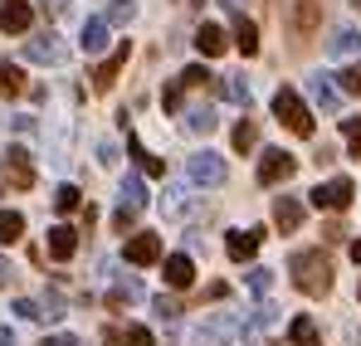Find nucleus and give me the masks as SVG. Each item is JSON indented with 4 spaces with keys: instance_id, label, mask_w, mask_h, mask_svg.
<instances>
[{
    "instance_id": "obj_24",
    "label": "nucleus",
    "mask_w": 361,
    "mask_h": 346,
    "mask_svg": "<svg viewBox=\"0 0 361 346\" xmlns=\"http://www.w3.org/2000/svg\"><path fill=\"white\" fill-rule=\"evenodd\" d=\"M20 93H25V73H20V63L0 58V98H20Z\"/></svg>"
},
{
    "instance_id": "obj_13",
    "label": "nucleus",
    "mask_w": 361,
    "mask_h": 346,
    "mask_svg": "<svg viewBox=\"0 0 361 346\" xmlns=\"http://www.w3.org/2000/svg\"><path fill=\"white\" fill-rule=\"evenodd\" d=\"M259 239H264V230H230V239H225V254L230 259H254L259 254Z\"/></svg>"
},
{
    "instance_id": "obj_45",
    "label": "nucleus",
    "mask_w": 361,
    "mask_h": 346,
    "mask_svg": "<svg viewBox=\"0 0 361 346\" xmlns=\"http://www.w3.org/2000/svg\"><path fill=\"white\" fill-rule=\"evenodd\" d=\"M10 283H15V268H10V264L0 259V288H10Z\"/></svg>"
},
{
    "instance_id": "obj_35",
    "label": "nucleus",
    "mask_w": 361,
    "mask_h": 346,
    "mask_svg": "<svg viewBox=\"0 0 361 346\" xmlns=\"http://www.w3.org/2000/svg\"><path fill=\"white\" fill-rule=\"evenodd\" d=\"M254 142H259V127L254 122H240L235 127V152H254Z\"/></svg>"
},
{
    "instance_id": "obj_12",
    "label": "nucleus",
    "mask_w": 361,
    "mask_h": 346,
    "mask_svg": "<svg viewBox=\"0 0 361 346\" xmlns=\"http://www.w3.org/2000/svg\"><path fill=\"white\" fill-rule=\"evenodd\" d=\"M235 337V317H225V312H215L205 327H200V337H195V346H225Z\"/></svg>"
},
{
    "instance_id": "obj_36",
    "label": "nucleus",
    "mask_w": 361,
    "mask_h": 346,
    "mask_svg": "<svg viewBox=\"0 0 361 346\" xmlns=\"http://www.w3.org/2000/svg\"><path fill=\"white\" fill-rule=\"evenodd\" d=\"M342 132H347V147H352V156L361 161V117H342Z\"/></svg>"
},
{
    "instance_id": "obj_49",
    "label": "nucleus",
    "mask_w": 361,
    "mask_h": 346,
    "mask_svg": "<svg viewBox=\"0 0 361 346\" xmlns=\"http://www.w3.org/2000/svg\"><path fill=\"white\" fill-rule=\"evenodd\" d=\"M352 259H357V264H361V239H357V244H352Z\"/></svg>"
},
{
    "instance_id": "obj_7",
    "label": "nucleus",
    "mask_w": 361,
    "mask_h": 346,
    "mask_svg": "<svg viewBox=\"0 0 361 346\" xmlns=\"http://www.w3.org/2000/svg\"><path fill=\"white\" fill-rule=\"evenodd\" d=\"M293 171H298V156H288V152H264V161H259V185H279V180H288Z\"/></svg>"
},
{
    "instance_id": "obj_11",
    "label": "nucleus",
    "mask_w": 361,
    "mask_h": 346,
    "mask_svg": "<svg viewBox=\"0 0 361 346\" xmlns=\"http://www.w3.org/2000/svg\"><path fill=\"white\" fill-rule=\"evenodd\" d=\"M307 98H312L322 113H337V108H342V93H337V83H332L327 73H312V78H307Z\"/></svg>"
},
{
    "instance_id": "obj_32",
    "label": "nucleus",
    "mask_w": 361,
    "mask_h": 346,
    "mask_svg": "<svg viewBox=\"0 0 361 346\" xmlns=\"http://www.w3.org/2000/svg\"><path fill=\"white\" fill-rule=\"evenodd\" d=\"M103 20H108V25H132V20H137V0H113Z\"/></svg>"
},
{
    "instance_id": "obj_42",
    "label": "nucleus",
    "mask_w": 361,
    "mask_h": 346,
    "mask_svg": "<svg viewBox=\"0 0 361 346\" xmlns=\"http://www.w3.org/2000/svg\"><path fill=\"white\" fill-rule=\"evenodd\" d=\"M180 93H185V83H180V78H171V83H166V93H161L166 113H180Z\"/></svg>"
},
{
    "instance_id": "obj_3",
    "label": "nucleus",
    "mask_w": 361,
    "mask_h": 346,
    "mask_svg": "<svg viewBox=\"0 0 361 346\" xmlns=\"http://www.w3.org/2000/svg\"><path fill=\"white\" fill-rule=\"evenodd\" d=\"M25 58H30V63H63V58H68V44H63L54 30H44V35L25 39Z\"/></svg>"
},
{
    "instance_id": "obj_22",
    "label": "nucleus",
    "mask_w": 361,
    "mask_h": 346,
    "mask_svg": "<svg viewBox=\"0 0 361 346\" xmlns=\"http://www.w3.org/2000/svg\"><path fill=\"white\" fill-rule=\"evenodd\" d=\"M118 195H122V210H142L147 205V180L142 175H122Z\"/></svg>"
},
{
    "instance_id": "obj_4",
    "label": "nucleus",
    "mask_w": 361,
    "mask_h": 346,
    "mask_svg": "<svg viewBox=\"0 0 361 346\" xmlns=\"http://www.w3.org/2000/svg\"><path fill=\"white\" fill-rule=\"evenodd\" d=\"M352 195H357V185H352L347 175H332L327 185H317V190H312V205H317V210H347V205H352Z\"/></svg>"
},
{
    "instance_id": "obj_33",
    "label": "nucleus",
    "mask_w": 361,
    "mask_h": 346,
    "mask_svg": "<svg viewBox=\"0 0 361 346\" xmlns=\"http://www.w3.org/2000/svg\"><path fill=\"white\" fill-rule=\"evenodd\" d=\"M337 93H352V98H361V63H347V68L337 73Z\"/></svg>"
},
{
    "instance_id": "obj_47",
    "label": "nucleus",
    "mask_w": 361,
    "mask_h": 346,
    "mask_svg": "<svg viewBox=\"0 0 361 346\" xmlns=\"http://www.w3.org/2000/svg\"><path fill=\"white\" fill-rule=\"evenodd\" d=\"M44 346H78L73 337H54V342H44Z\"/></svg>"
},
{
    "instance_id": "obj_16",
    "label": "nucleus",
    "mask_w": 361,
    "mask_h": 346,
    "mask_svg": "<svg viewBox=\"0 0 361 346\" xmlns=\"http://www.w3.org/2000/svg\"><path fill=\"white\" fill-rule=\"evenodd\" d=\"M166 283H171V288H190V283H195L190 254H166Z\"/></svg>"
},
{
    "instance_id": "obj_41",
    "label": "nucleus",
    "mask_w": 361,
    "mask_h": 346,
    "mask_svg": "<svg viewBox=\"0 0 361 346\" xmlns=\"http://www.w3.org/2000/svg\"><path fill=\"white\" fill-rule=\"evenodd\" d=\"M15 317H25V322H44V312H39L35 297H20V302H15Z\"/></svg>"
},
{
    "instance_id": "obj_38",
    "label": "nucleus",
    "mask_w": 361,
    "mask_h": 346,
    "mask_svg": "<svg viewBox=\"0 0 361 346\" xmlns=\"http://www.w3.org/2000/svg\"><path fill=\"white\" fill-rule=\"evenodd\" d=\"M54 210H63V215L78 210V185H59V190H54Z\"/></svg>"
},
{
    "instance_id": "obj_43",
    "label": "nucleus",
    "mask_w": 361,
    "mask_h": 346,
    "mask_svg": "<svg viewBox=\"0 0 361 346\" xmlns=\"http://www.w3.org/2000/svg\"><path fill=\"white\" fill-rule=\"evenodd\" d=\"M180 83H185V88H205V83H210V73H205L200 63H190V68L180 73Z\"/></svg>"
},
{
    "instance_id": "obj_29",
    "label": "nucleus",
    "mask_w": 361,
    "mask_h": 346,
    "mask_svg": "<svg viewBox=\"0 0 361 346\" xmlns=\"http://www.w3.org/2000/svg\"><path fill=\"white\" fill-rule=\"evenodd\" d=\"M25 234V215L20 210H0V244H15Z\"/></svg>"
},
{
    "instance_id": "obj_39",
    "label": "nucleus",
    "mask_w": 361,
    "mask_h": 346,
    "mask_svg": "<svg viewBox=\"0 0 361 346\" xmlns=\"http://www.w3.org/2000/svg\"><path fill=\"white\" fill-rule=\"evenodd\" d=\"M293 25H298V35H307V30L317 25V5H312V0H302V5H298V15H293Z\"/></svg>"
},
{
    "instance_id": "obj_6",
    "label": "nucleus",
    "mask_w": 361,
    "mask_h": 346,
    "mask_svg": "<svg viewBox=\"0 0 361 346\" xmlns=\"http://www.w3.org/2000/svg\"><path fill=\"white\" fill-rule=\"evenodd\" d=\"M0 166H5V180H10L15 190H30V185H35V166H30V152H25V147H10V152L0 156Z\"/></svg>"
},
{
    "instance_id": "obj_2",
    "label": "nucleus",
    "mask_w": 361,
    "mask_h": 346,
    "mask_svg": "<svg viewBox=\"0 0 361 346\" xmlns=\"http://www.w3.org/2000/svg\"><path fill=\"white\" fill-rule=\"evenodd\" d=\"M274 117H279L293 137H312V113H307V103H302L293 88H279V93H274Z\"/></svg>"
},
{
    "instance_id": "obj_46",
    "label": "nucleus",
    "mask_w": 361,
    "mask_h": 346,
    "mask_svg": "<svg viewBox=\"0 0 361 346\" xmlns=\"http://www.w3.org/2000/svg\"><path fill=\"white\" fill-rule=\"evenodd\" d=\"M225 10H235V15H244V0H220Z\"/></svg>"
},
{
    "instance_id": "obj_5",
    "label": "nucleus",
    "mask_w": 361,
    "mask_h": 346,
    "mask_svg": "<svg viewBox=\"0 0 361 346\" xmlns=\"http://www.w3.org/2000/svg\"><path fill=\"white\" fill-rule=\"evenodd\" d=\"M185 175H190L195 185H225V156H215V152H195V156L185 161Z\"/></svg>"
},
{
    "instance_id": "obj_31",
    "label": "nucleus",
    "mask_w": 361,
    "mask_h": 346,
    "mask_svg": "<svg viewBox=\"0 0 361 346\" xmlns=\"http://www.w3.org/2000/svg\"><path fill=\"white\" fill-rule=\"evenodd\" d=\"M244 283H249V292H254V297H269V288H274V268H259V264H254Z\"/></svg>"
},
{
    "instance_id": "obj_48",
    "label": "nucleus",
    "mask_w": 361,
    "mask_h": 346,
    "mask_svg": "<svg viewBox=\"0 0 361 346\" xmlns=\"http://www.w3.org/2000/svg\"><path fill=\"white\" fill-rule=\"evenodd\" d=\"M0 346H15V332H0Z\"/></svg>"
},
{
    "instance_id": "obj_19",
    "label": "nucleus",
    "mask_w": 361,
    "mask_h": 346,
    "mask_svg": "<svg viewBox=\"0 0 361 346\" xmlns=\"http://www.w3.org/2000/svg\"><path fill=\"white\" fill-rule=\"evenodd\" d=\"M274 225H279V230H298L302 225V200L279 195V200H274Z\"/></svg>"
},
{
    "instance_id": "obj_18",
    "label": "nucleus",
    "mask_w": 361,
    "mask_h": 346,
    "mask_svg": "<svg viewBox=\"0 0 361 346\" xmlns=\"http://www.w3.org/2000/svg\"><path fill=\"white\" fill-rule=\"evenodd\" d=\"M225 44H230V35H225L220 25H200V30H195V49H200L205 58L225 54Z\"/></svg>"
},
{
    "instance_id": "obj_15",
    "label": "nucleus",
    "mask_w": 361,
    "mask_h": 346,
    "mask_svg": "<svg viewBox=\"0 0 361 346\" xmlns=\"http://www.w3.org/2000/svg\"><path fill=\"white\" fill-rule=\"evenodd\" d=\"M73 249H78V230L73 225H54L49 230V259H73Z\"/></svg>"
},
{
    "instance_id": "obj_40",
    "label": "nucleus",
    "mask_w": 361,
    "mask_h": 346,
    "mask_svg": "<svg viewBox=\"0 0 361 346\" xmlns=\"http://www.w3.org/2000/svg\"><path fill=\"white\" fill-rule=\"evenodd\" d=\"M39 312H44V322L63 317V297H59V292H44V297H39Z\"/></svg>"
},
{
    "instance_id": "obj_1",
    "label": "nucleus",
    "mask_w": 361,
    "mask_h": 346,
    "mask_svg": "<svg viewBox=\"0 0 361 346\" xmlns=\"http://www.w3.org/2000/svg\"><path fill=\"white\" fill-rule=\"evenodd\" d=\"M293 283L307 297H322V292L332 288V264L322 259V249H298L293 254Z\"/></svg>"
},
{
    "instance_id": "obj_23",
    "label": "nucleus",
    "mask_w": 361,
    "mask_h": 346,
    "mask_svg": "<svg viewBox=\"0 0 361 346\" xmlns=\"http://www.w3.org/2000/svg\"><path fill=\"white\" fill-rule=\"evenodd\" d=\"M215 122H220V117H215V108H210V103H200V108H190V113H185V132L210 137V132H215Z\"/></svg>"
},
{
    "instance_id": "obj_44",
    "label": "nucleus",
    "mask_w": 361,
    "mask_h": 346,
    "mask_svg": "<svg viewBox=\"0 0 361 346\" xmlns=\"http://www.w3.org/2000/svg\"><path fill=\"white\" fill-rule=\"evenodd\" d=\"M132 220H137V210H122V205H118V215H113V225H118V230H127Z\"/></svg>"
},
{
    "instance_id": "obj_25",
    "label": "nucleus",
    "mask_w": 361,
    "mask_h": 346,
    "mask_svg": "<svg viewBox=\"0 0 361 346\" xmlns=\"http://www.w3.org/2000/svg\"><path fill=\"white\" fill-rule=\"evenodd\" d=\"M108 346H152L147 327H108Z\"/></svg>"
},
{
    "instance_id": "obj_20",
    "label": "nucleus",
    "mask_w": 361,
    "mask_h": 346,
    "mask_svg": "<svg viewBox=\"0 0 361 346\" xmlns=\"http://www.w3.org/2000/svg\"><path fill=\"white\" fill-rule=\"evenodd\" d=\"M288 346H322V327H317L312 317H293V327H288Z\"/></svg>"
},
{
    "instance_id": "obj_8",
    "label": "nucleus",
    "mask_w": 361,
    "mask_h": 346,
    "mask_svg": "<svg viewBox=\"0 0 361 346\" xmlns=\"http://www.w3.org/2000/svg\"><path fill=\"white\" fill-rule=\"evenodd\" d=\"M122 259H127V264H137V268H147V264H157V259H161V239H157V234H132V239H127V249H122Z\"/></svg>"
},
{
    "instance_id": "obj_14",
    "label": "nucleus",
    "mask_w": 361,
    "mask_h": 346,
    "mask_svg": "<svg viewBox=\"0 0 361 346\" xmlns=\"http://www.w3.org/2000/svg\"><path fill=\"white\" fill-rule=\"evenodd\" d=\"M122 63H127V44H118L113 54H108V58H103V63H98V73H93V88H98V93H108V88L118 83Z\"/></svg>"
},
{
    "instance_id": "obj_50",
    "label": "nucleus",
    "mask_w": 361,
    "mask_h": 346,
    "mask_svg": "<svg viewBox=\"0 0 361 346\" xmlns=\"http://www.w3.org/2000/svg\"><path fill=\"white\" fill-rule=\"evenodd\" d=\"M357 10H361V0H357Z\"/></svg>"
},
{
    "instance_id": "obj_9",
    "label": "nucleus",
    "mask_w": 361,
    "mask_h": 346,
    "mask_svg": "<svg viewBox=\"0 0 361 346\" xmlns=\"http://www.w3.org/2000/svg\"><path fill=\"white\" fill-rule=\"evenodd\" d=\"M30 20H35L30 0H0V30H5V35H25Z\"/></svg>"
},
{
    "instance_id": "obj_17",
    "label": "nucleus",
    "mask_w": 361,
    "mask_h": 346,
    "mask_svg": "<svg viewBox=\"0 0 361 346\" xmlns=\"http://www.w3.org/2000/svg\"><path fill=\"white\" fill-rule=\"evenodd\" d=\"M357 49H361V30H352V25L332 30V39H327V54L332 58H352Z\"/></svg>"
},
{
    "instance_id": "obj_28",
    "label": "nucleus",
    "mask_w": 361,
    "mask_h": 346,
    "mask_svg": "<svg viewBox=\"0 0 361 346\" xmlns=\"http://www.w3.org/2000/svg\"><path fill=\"white\" fill-rule=\"evenodd\" d=\"M161 210H166L171 220H180V215H190V195H185V185H171V190L161 195Z\"/></svg>"
},
{
    "instance_id": "obj_27",
    "label": "nucleus",
    "mask_w": 361,
    "mask_h": 346,
    "mask_svg": "<svg viewBox=\"0 0 361 346\" xmlns=\"http://www.w3.org/2000/svg\"><path fill=\"white\" fill-rule=\"evenodd\" d=\"M127 152H132V161L142 166V175H161V171H166V166H161V161H157V156H152V152L132 137V132H127Z\"/></svg>"
},
{
    "instance_id": "obj_10",
    "label": "nucleus",
    "mask_w": 361,
    "mask_h": 346,
    "mask_svg": "<svg viewBox=\"0 0 361 346\" xmlns=\"http://www.w3.org/2000/svg\"><path fill=\"white\" fill-rule=\"evenodd\" d=\"M108 39H113V25H108L103 15H93V20H83V35H78V44H83V54H103V49H108Z\"/></svg>"
},
{
    "instance_id": "obj_30",
    "label": "nucleus",
    "mask_w": 361,
    "mask_h": 346,
    "mask_svg": "<svg viewBox=\"0 0 361 346\" xmlns=\"http://www.w3.org/2000/svg\"><path fill=\"white\" fill-rule=\"evenodd\" d=\"M137 297H142V283H137V278H127V273H118V288L108 292V302L118 307V302H137Z\"/></svg>"
},
{
    "instance_id": "obj_37",
    "label": "nucleus",
    "mask_w": 361,
    "mask_h": 346,
    "mask_svg": "<svg viewBox=\"0 0 361 346\" xmlns=\"http://www.w3.org/2000/svg\"><path fill=\"white\" fill-rule=\"evenodd\" d=\"M152 307H157V317H161V322H176V317H180V302H176V297H166V292H161V297H152Z\"/></svg>"
},
{
    "instance_id": "obj_26",
    "label": "nucleus",
    "mask_w": 361,
    "mask_h": 346,
    "mask_svg": "<svg viewBox=\"0 0 361 346\" xmlns=\"http://www.w3.org/2000/svg\"><path fill=\"white\" fill-rule=\"evenodd\" d=\"M235 44H240V54H244V58L259 54V30H254V20H244V15L235 20Z\"/></svg>"
},
{
    "instance_id": "obj_21",
    "label": "nucleus",
    "mask_w": 361,
    "mask_h": 346,
    "mask_svg": "<svg viewBox=\"0 0 361 346\" xmlns=\"http://www.w3.org/2000/svg\"><path fill=\"white\" fill-rule=\"evenodd\" d=\"M274 322H279V312H274L269 302H259V307H254V317L244 322V342H259V337H264V332H269Z\"/></svg>"
},
{
    "instance_id": "obj_34",
    "label": "nucleus",
    "mask_w": 361,
    "mask_h": 346,
    "mask_svg": "<svg viewBox=\"0 0 361 346\" xmlns=\"http://www.w3.org/2000/svg\"><path fill=\"white\" fill-rule=\"evenodd\" d=\"M220 98H230V103H249V83L244 78H220Z\"/></svg>"
}]
</instances>
